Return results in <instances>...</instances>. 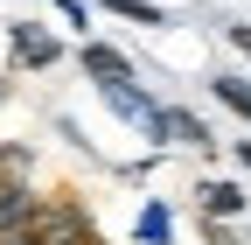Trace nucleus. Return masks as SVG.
Instances as JSON below:
<instances>
[{"instance_id":"obj_1","label":"nucleus","mask_w":251,"mask_h":245,"mask_svg":"<svg viewBox=\"0 0 251 245\" xmlns=\"http://www.w3.org/2000/svg\"><path fill=\"white\" fill-rule=\"evenodd\" d=\"M35 245H112L98 224H91V210L77 196H42V217H35Z\"/></svg>"},{"instance_id":"obj_2","label":"nucleus","mask_w":251,"mask_h":245,"mask_svg":"<svg viewBox=\"0 0 251 245\" xmlns=\"http://www.w3.org/2000/svg\"><path fill=\"white\" fill-rule=\"evenodd\" d=\"M147 140H153V154H168V147H181V154H216V126L202 112H188V105H161V119L147 126Z\"/></svg>"},{"instance_id":"obj_3","label":"nucleus","mask_w":251,"mask_h":245,"mask_svg":"<svg viewBox=\"0 0 251 245\" xmlns=\"http://www.w3.org/2000/svg\"><path fill=\"white\" fill-rule=\"evenodd\" d=\"M188 196H196V217L202 224H244L251 217V189H244L237 175H202Z\"/></svg>"},{"instance_id":"obj_4","label":"nucleus","mask_w":251,"mask_h":245,"mask_svg":"<svg viewBox=\"0 0 251 245\" xmlns=\"http://www.w3.org/2000/svg\"><path fill=\"white\" fill-rule=\"evenodd\" d=\"M63 63V35L42 21H7V70H56Z\"/></svg>"},{"instance_id":"obj_5","label":"nucleus","mask_w":251,"mask_h":245,"mask_svg":"<svg viewBox=\"0 0 251 245\" xmlns=\"http://www.w3.org/2000/svg\"><path fill=\"white\" fill-rule=\"evenodd\" d=\"M77 70L91 77V91H112V84H140V63L126 56L119 42H105V35H84L77 42Z\"/></svg>"},{"instance_id":"obj_6","label":"nucleus","mask_w":251,"mask_h":245,"mask_svg":"<svg viewBox=\"0 0 251 245\" xmlns=\"http://www.w3.org/2000/svg\"><path fill=\"white\" fill-rule=\"evenodd\" d=\"M35 217H42V189L35 182H0V238L35 231Z\"/></svg>"},{"instance_id":"obj_7","label":"nucleus","mask_w":251,"mask_h":245,"mask_svg":"<svg viewBox=\"0 0 251 245\" xmlns=\"http://www.w3.org/2000/svg\"><path fill=\"white\" fill-rule=\"evenodd\" d=\"M98 98H105V112H112V119H126V126H140V133L161 119V98H153L147 84H112V91H98Z\"/></svg>"},{"instance_id":"obj_8","label":"nucleus","mask_w":251,"mask_h":245,"mask_svg":"<svg viewBox=\"0 0 251 245\" xmlns=\"http://www.w3.org/2000/svg\"><path fill=\"white\" fill-rule=\"evenodd\" d=\"M133 245H175V203H168V196H140Z\"/></svg>"},{"instance_id":"obj_9","label":"nucleus","mask_w":251,"mask_h":245,"mask_svg":"<svg viewBox=\"0 0 251 245\" xmlns=\"http://www.w3.org/2000/svg\"><path fill=\"white\" fill-rule=\"evenodd\" d=\"M209 98L251 126V77H244V70H209Z\"/></svg>"},{"instance_id":"obj_10","label":"nucleus","mask_w":251,"mask_h":245,"mask_svg":"<svg viewBox=\"0 0 251 245\" xmlns=\"http://www.w3.org/2000/svg\"><path fill=\"white\" fill-rule=\"evenodd\" d=\"M98 14H119L133 28H153V35L168 28V7H153V0H98Z\"/></svg>"},{"instance_id":"obj_11","label":"nucleus","mask_w":251,"mask_h":245,"mask_svg":"<svg viewBox=\"0 0 251 245\" xmlns=\"http://www.w3.org/2000/svg\"><path fill=\"white\" fill-rule=\"evenodd\" d=\"M224 42L244 56V63H251V21H224Z\"/></svg>"},{"instance_id":"obj_12","label":"nucleus","mask_w":251,"mask_h":245,"mask_svg":"<svg viewBox=\"0 0 251 245\" xmlns=\"http://www.w3.org/2000/svg\"><path fill=\"white\" fill-rule=\"evenodd\" d=\"M202 245H244V224H202Z\"/></svg>"},{"instance_id":"obj_13","label":"nucleus","mask_w":251,"mask_h":245,"mask_svg":"<svg viewBox=\"0 0 251 245\" xmlns=\"http://www.w3.org/2000/svg\"><path fill=\"white\" fill-rule=\"evenodd\" d=\"M56 14H63V28H91V7H84V0H56Z\"/></svg>"},{"instance_id":"obj_14","label":"nucleus","mask_w":251,"mask_h":245,"mask_svg":"<svg viewBox=\"0 0 251 245\" xmlns=\"http://www.w3.org/2000/svg\"><path fill=\"white\" fill-rule=\"evenodd\" d=\"M230 161H237V168L251 175V140H230Z\"/></svg>"},{"instance_id":"obj_15","label":"nucleus","mask_w":251,"mask_h":245,"mask_svg":"<svg viewBox=\"0 0 251 245\" xmlns=\"http://www.w3.org/2000/svg\"><path fill=\"white\" fill-rule=\"evenodd\" d=\"M0 245H35V231H14V238H0Z\"/></svg>"},{"instance_id":"obj_16","label":"nucleus","mask_w":251,"mask_h":245,"mask_svg":"<svg viewBox=\"0 0 251 245\" xmlns=\"http://www.w3.org/2000/svg\"><path fill=\"white\" fill-rule=\"evenodd\" d=\"M7 98H14V84H7V70H0V105H7Z\"/></svg>"},{"instance_id":"obj_17","label":"nucleus","mask_w":251,"mask_h":245,"mask_svg":"<svg viewBox=\"0 0 251 245\" xmlns=\"http://www.w3.org/2000/svg\"><path fill=\"white\" fill-rule=\"evenodd\" d=\"M28 7H56V0H28Z\"/></svg>"},{"instance_id":"obj_18","label":"nucleus","mask_w":251,"mask_h":245,"mask_svg":"<svg viewBox=\"0 0 251 245\" xmlns=\"http://www.w3.org/2000/svg\"><path fill=\"white\" fill-rule=\"evenodd\" d=\"M244 245H251V217H244Z\"/></svg>"}]
</instances>
